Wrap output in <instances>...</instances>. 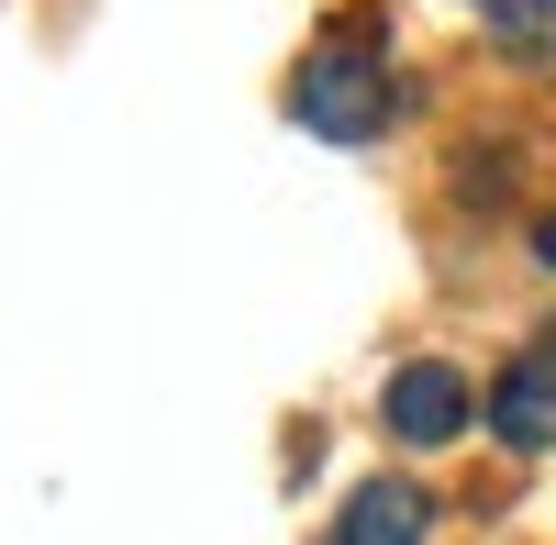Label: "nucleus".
I'll list each match as a JSON object with an SVG mask.
<instances>
[{"label": "nucleus", "instance_id": "f257e3e1", "mask_svg": "<svg viewBox=\"0 0 556 545\" xmlns=\"http://www.w3.org/2000/svg\"><path fill=\"white\" fill-rule=\"evenodd\" d=\"M290 112L323 134V145H367V134L390 123V67H379V34H367V23H345L334 45H323V56H301Z\"/></svg>", "mask_w": 556, "mask_h": 545}, {"label": "nucleus", "instance_id": "f03ea898", "mask_svg": "<svg viewBox=\"0 0 556 545\" xmlns=\"http://www.w3.org/2000/svg\"><path fill=\"white\" fill-rule=\"evenodd\" d=\"M379 413H390V434H401V445H456V423H468V379H456L445 356H412V368L390 379Z\"/></svg>", "mask_w": 556, "mask_h": 545}, {"label": "nucleus", "instance_id": "7ed1b4c3", "mask_svg": "<svg viewBox=\"0 0 556 545\" xmlns=\"http://www.w3.org/2000/svg\"><path fill=\"white\" fill-rule=\"evenodd\" d=\"M434 534V502L412 479H367L345 490V512H334V545H424Z\"/></svg>", "mask_w": 556, "mask_h": 545}, {"label": "nucleus", "instance_id": "20e7f679", "mask_svg": "<svg viewBox=\"0 0 556 545\" xmlns=\"http://www.w3.org/2000/svg\"><path fill=\"white\" fill-rule=\"evenodd\" d=\"M490 434L501 445H556V356H513V368L490 379Z\"/></svg>", "mask_w": 556, "mask_h": 545}, {"label": "nucleus", "instance_id": "39448f33", "mask_svg": "<svg viewBox=\"0 0 556 545\" xmlns=\"http://www.w3.org/2000/svg\"><path fill=\"white\" fill-rule=\"evenodd\" d=\"M479 23L501 45H556V0H479Z\"/></svg>", "mask_w": 556, "mask_h": 545}, {"label": "nucleus", "instance_id": "423d86ee", "mask_svg": "<svg viewBox=\"0 0 556 545\" xmlns=\"http://www.w3.org/2000/svg\"><path fill=\"white\" fill-rule=\"evenodd\" d=\"M534 256H545V267H556V212H545V223H534Z\"/></svg>", "mask_w": 556, "mask_h": 545}]
</instances>
